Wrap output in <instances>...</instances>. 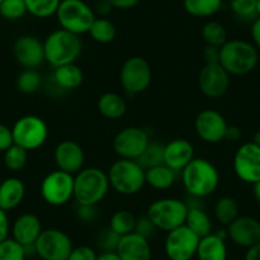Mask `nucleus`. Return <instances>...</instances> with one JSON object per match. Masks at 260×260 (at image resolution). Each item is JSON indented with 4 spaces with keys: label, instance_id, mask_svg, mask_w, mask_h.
I'll use <instances>...</instances> for the list:
<instances>
[{
    "label": "nucleus",
    "instance_id": "obj_1",
    "mask_svg": "<svg viewBox=\"0 0 260 260\" xmlns=\"http://www.w3.org/2000/svg\"><path fill=\"white\" fill-rule=\"evenodd\" d=\"M181 181L190 198L203 199L217 190L219 172L211 161L194 157L181 171Z\"/></svg>",
    "mask_w": 260,
    "mask_h": 260
},
{
    "label": "nucleus",
    "instance_id": "obj_2",
    "mask_svg": "<svg viewBox=\"0 0 260 260\" xmlns=\"http://www.w3.org/2000/svg\"><path fill=\"white\" fill-rule=\"evenodd\" d=\"M259 52L255 45L245 40H227L221 46L219 64L230 76H245L255 69Z\"/></svg>",
    "mask_w": 260,
    "mask_h": 260
},
{
    "label": "nucleus",
    "instance_id": "obj_3",
    "mask_svg": "<svg viewBox=\"0 0 260 260\" xmlns=\"http://www.w3.org/2000/svg\"><path fill=\"white\" fill-rule=\"evenodd\" d=\"M107 172L99 167H86L74 175V197L77 204L97 206L109 192Z\"/></svg>",
    "mask_w": 260,
    "mask_h": 260
},
{
    "label": "nucleus",
    "instance_id": "obj_4",
    "mask_svg": "<svg viewBox=\"0 0 260 260\" xmlns=\"http://www.w3.org/2000/svg\"><path fill=\"white\" fill-rule=\"evenodd\" d=\"M82 40L78 35L59 28L47 35L44 41L45 61L57 68L76 62L82 52Z\"/></svg>",
    "mask_w": 260,
    "mask_h": 260
},
{
    "label": "nucleus",
    "instance_id": "obj_5",
    "mask_svg": "<svg viewBox=\"0 0 260 260\" xmlns=\"http://www.w3.org/2000/svg\"><path fill=\"white\" fill-rule=\"evenodd\" d=\"M107 177L110 187L125 197L138 194L146 185V171L134 159L119 158L115 161L110 166Z\"/></svg>",
    "mask_w": 260,
    "mask_h": 260
},
{
    "label": "nucleus",
    "instance_id": "obj_6",
    "mask_svg": "<svg viewBox=\"0 0 260 260\" xmlns=\"http://www.w3.org/2000/svg\"><path fill=\"white\" fill-rule=\"evenodd\" d=\"M55 16L62 29L78 36L88 34L96 19L93 8L84 0H61Z\"/></svg>",
    "mask_w": 260,
    "mask_h": 260
},
{
    "label": "nucleus",
    "instance_id": "obj_7",
    "mask_svg": "<svg viewBox=\"0 0 260 260\" xmlns=\"http://www.w3.org/2000/svg\"><path fill=\"white\" fill-rule=\"evenodd\" d=\"M186 213V202L177 198H161L148 207L147 217L153 222L157 230L169 232L185 224Z\"/></svg>",
    "mask_w": 260,
    "mask_h": 260
},
{
    "label": "nucleus",
    "instance_id": "obj_8",
    "mask_svg": "<svg viewBox=\"0 0 260 260\" xmlns=\"http://www.w3.org/2000/svg\"><path fill=\"white\" fill-rule=\"evenodd\" d=\"M13 142L26 151L39 149L49 138V127L44 119L36 115H26L14 122L12 127Z\"/></svg>",
    "mask_w": 260,
    "mask_h": 260
},
{
    "label": "nucleus",
    "instance_id": "obj_9",
    "mask_svg": "<svg viewBox=\"0 0 260 260\" xmlns=\"http://www.w3.org/2000/svg\"><path fill=\"white\" fill-rule=\"evenodd\" d=\"M40 192L49 206H64L74 197V175L59 169L49 172L42 179Z\"/></svg>",
    "mask_w": 260,
    "mask_h": 260
},
{
    "label": "nucleus",
    "instance_id": "obj_10",
    "mask_svg": "<svg viewBox=\"0 0 260 260\" xmlns=\"http://www.w3.org/2000/svg\"><path fill=\"white\" fill-rule=\"evenodd\" d=\"M35 254L41 260H68L73 242L69 235L59 229H45L34 245Z\"/></svg>",
    "mask_w": 260,
    "mask_h": 260
},
{
    "label": "nucleus",
    "instance_id": "obj_11",
    "mask_svg": "<svg viewBox=\"0 0 260 260\" xmlns=\"http://www.w3.org/2000/svg\"><path fill=\"white\" fill-rule=\"evenodd\" d=\"M152 82V69L144 57L132 56L125 60L120 69V83L129 94L146 91Z\"/></svg>",
    "mask_w": 260,
    "mask_h": 260
},
{
    "label": "nucleus",
    "instance_id": "obj_12",
    "mask_svg": "<svg viewBox=\"0 0 260 260\" xmlns=\"http://www.w3.org/2000/svg\"><path fill=\"white\" fill-rule=\"evenodd\" d=\"M199 240L201 237L185 224L169 231L164 245L167 259L192 260L197 254Z\"/></svg>",
    "mask_w": 260,
    "mask_h": 260
},
{
    "label": "nucleus",
    "instance_id": "obj_13",
    "mask_svg": "<svg viewBox=\"0 0 260 260\" xmlns=\"http://www.w3.org/2000/svg\"><path fill=\"white\" fill-rule=\"evenodd\" d=\"M149 134L138 126H127L120 130L112 141V148L119 158L137 159L139 158L147 146L149 144Z\"/></svg>",
    "mask_w": 260,
    "mask_h": 260
},
{
    "label": "nucleus",
    "instance_id": "obj_14",
    "mask_svg": "<svg viewBox=\"0 0 260 260\" xmlns=\"http://www.w3.org/2000/svg\"><path fill=\"white\" fill-rule=\"evenodd\" d=\"M232 165L235 174L241 181L251 185L260 181V147L252 142L240 146Z\"/></svg>",
    "mask_w": 260,
    "mask_h": 260
},
{
    "label": "nucleus",
    "instance_id": "obj_15",
    "mask_svg": "<svg viewBox=\"0 0 260 260\" xmlns=\"http://www.w3.org/2000/svg\"><path fill=\"white\" fill-rule=\"evenodd\" d=\"M231 76L219 62L204 64L198 74V87L202 93L212 100L221 99L230 88Z\"/></svg>",
    "mask_w": 260,
    "mask_h": 260
},
{
    "label": "nucleus",
    "instance_id": "obj_16",
    "mask_svg": "<svg viewBox=\"0 0 260 260\" xmlns=\"http://www.w3.org/2000/svg\"><path fill=\"white\" fill-rule=\"evenodd\" d=\"M229 124L221 112L217 110H202L194 121L195 133L203 142L209 144L219 143L224 139Z\"/></svg>",
    "mask_w": 260,
    "mask_h": 260
},
{
    "label": "nucleus",
    "instance_id": "obj_17",
    "mask_svg": "<svg viewBox=\"0 0 260 260\" xmlns=\"http://www.w3.org/2000/svg\"><path fill=\"white\" fill-rule=\"evenodd\" d=\"M13 54L24 69H37L45 62L44 42L34 35H23L16 40Z\"/></svg>",
    "mask_w": 260,
    "mask_h": 260
},
{
    "label": "nucleus",
    "instance_id": "obj_18",
    "mask_svg": "<svg viewBox=\"0 0 260 260\" xmlns=\"http://www.w3.org/2000/svg\"><path fill=\"white\" fill-rule=\"evenodd\" d=\"M227 237L241 247L254 246L260 242V222L252 217H237L227 226Z\"/></svg>",
    "mask_w": 260,
    "mask_h": 260
},
{
    "label": "nucleus",
    "instance_id": "obj_19",
    "mask_svg": "<svg viewBox=\"0 0 260 260\" xmlns=\"http://www.w3.org/2000/svg\"><path fill=\"white\" fill-rule=\"evenodd\" d=\"M84 151L79 143L74 141H62L55 147L54 161L57 169L68 174L76 175L84 166Z\"/></svg>",
    "mask_w": 260,
    "mask_h": 260
},
{
    "label": "nucleus",
    "instance_id": "obj_20",
    "mask_svg": "<svg viewBox=\"0 0 260 260\" xmlns=\"http://www.w3.org/2000/svg\"><path fill=\"white\" fill-rule=\"evenodd\" d=\"M194 146L184 138L169 142L164 147V164L174 171H182L194 158Z\"/></svg>",
    "mask_w": 260,
    "mask_h": 260
},
{
    "label": "nucleus",
    "instance_id": "obj_21",
    "mask_svg": "<svg viewBox=\"0 0 260 260\" xmlns=\"http://www.w3.org/2000/svg\"><path fill=\"white\" fill-rule=\"evenodd\" d=\"M116 254L121 260H151V244L148 239L132 232L120 237Z\"/></svg>",
    "mask_w": 260,
    "mask_h": 260
},
{
    "label": "nucleus",
    "instance_id": "obj_22",
    "mask_svg": "<svg viewBox=\"0 0 260 260\" xmlns=\"http://www.w3.org/2000/svg\"><path fill=\"white\" fill-rule=\"evenodd\" d=\"M41 221L34 213H24L14 221L12 226V239L24 247L34 246L42 232Z\"/></svg>",
    "mask_w": 260,
    "mask_h": 260
},
{
    "label": "nucleus",
    "instance_id": "obj_23",
    "mask_svg": "<svg viewBox=\"0 0 260 260\" xmlns=\"http://www.w3.org/2000/svg\"><path fill=\"white\" fill-rule=\"evenodd\" d=\"M227 231L212 232L201 237L195 257L198 260H227L229 250L226 245Z\"/></svg>",
    "mask_w": 260,
    "mask_h": 260
},
{
    "label": "nucleus",
    "instance_id": "obj_24",
    "mask_svg": "<svg viewBox=\"0 0 260 260\" xmlns=\"http://www.w3.org/2000/svg\"><path fill=\"white\" fill-rule=\"evenodd\" d=\"M26 195V186L18 177H7L0 182V208L8 212L17 208Z\"/></svg>",
    "mask_w": 260,
    "mask_h": 260
},
{
    "label": "nucleus",
    "instance_id": "obj_25",
    "mask_svg": "<svg viewBox=\"0 0 260 260\" xmlns=\"http://www.w3.org/2000/svg\"><path fill=\"white\" fill-rule=\"evenodd\" d=\"M83 72L76 62L54 68V73H52V82L55 86L59 87L60 89H67V91L78 88L83 83Z\"/></svg>",
    "mask_w": 260,
    "mask_h": 260
},
{
    "label": "nucleus",
    "instance_id": "obj_26",
    "mask_svg": "<svg viewBox=\"0 0 260 260\" xmlns=\"http://www.w3.org/2000/svg\"><path fill=\"white\" fill-rule=\"evenodd\" d=\"M127 105L124 97L115 92H106L97 100V110L109 120H117L126 112Z\"/></svg>",
    "mask_w": 260,
    "mask_h": 260
},
{
    "label": "nucleus",
    "instance_id": "obj_27",
    "mask_svg": "<svg viewBox=\"0 0 260 260\" xmlns=\"http://www.w3.org/2000/svg\"><path fill=\"white\" fill-rule=\"evenodd\" d=\"M186 204L187 213L186 219H185V226L189 227L199 237H204L212 234V221L208 213L202 208V206H195L191 203Z\"/></svg>",
    "mask_w": 260,
    "mask_h": 260
},
{
    "label": "nucleus",
    "instance_id": "obj_28",
    "mask_svg": "<svg viewBox=\"0 0 260 260\" xmlns=\"http://www.w3.org/2000/svg\"><path fill=\"white\" fill-rule=\"evenodd\" d=\"M176 182V171L165 164L146 170V184L156 190H167Z\"/></svg>",
    "mask_w": 260,
    "mask_h": 260
},
{
    "label": "nucleus",
    "instance_id": "obj_29",
    "mask_svg": "<svg viewBox=\"0 0 260 260\" xmlns=\"http://www.w3.org/2000/svg\"><path fill=\"white\" fill-rule=\"evenodd\" d=\"M239 204H237L236 199L226 195V197H222L216 202L214 217H216L218 223L227 227L239 217Z\"/></svg>",
    "mask_w": 260,
    "mask_h": 260
},
{
    "label": "nucleus",
    "instance_id": "obj_30",
    "mask_svg": "<svg viewBox=\"0 0 260 260\" xmlns=\"http://www.w3.org/2000/svg\"><path fill=\"white\" fill-rule=\"evenodd\" d=\"M223 0H184V8L190 16L212 17L218 13L222 8Z\"/></svg>",
    "mask_w": 260,
    "mask_h": 260
},
{
    "label": "nucleus",
    "instance_id": "obj_31",
    "mask_svg": "<svg viewBox=\"0 0 260 260\" xmlns=\"http://www.w3.org/2000/svg\"><path fill=\"white\" fill-rule=\"evenodd\" d=\"M88 34L99 44H110L116 37V27L110 19L96 17Z\"/></svg>",
    "mask_w": 260,
    "mask_h": 260
},
{
    "label": "nucleus",
    "instance_id": "obj_32",
    "mask_svg": "<svg viewBox=\"0 0 260 260\" xmlns=\"http://www.w3.org/2000/svg\"><path fill=\"white\" fill-rule=\"evenodd\" d=\"M27 13L36 18H49L56 14L61 0H24Z\"/></svg>",
    "mask_w": 260,
    "mask_h": 260
},
{
    "label": "nucleus",
    "instance_id": "obj_33",
    "mask_svg": "<svg viewBox=\"0 0 260 260\" xmlns=\"http://www.w3.org/2000/svg\"><path fill=\"white\" fill-rule=\"evenodd\" d=\"M136 221L137 218L132 212L121 209V211H117L112 214L109 227L112 231L116 232L119 236H125V235L134 232Z\"/></svg>",
    "mask_w": 260,
    "mask_h": 260
},
{
    "label": "nucleus",
    "instance_id": "obj_34",
    "mask_svg": "<svg viewBox=\"0 0 260 260\" xmlns=\"http://www.w3.org/2000/svg\"><path fill=\"white\" fill-rule=\"evenodd\" d=\"M164 147L165 144L158 143V142H149L143 153L137 159L144 171L164 164Z\"/></svg>",
    "mask_w": 260,
    "mask_h": 260
},
{
    "label": "nucleus",
    "instance_id": "obj_35",
    "mask_svg": "<svg viewBox=\"0 0 260 260\" xmlns=\"http://www.w3.org/2000/svg\"><path fill=\"white\" fill-rule=\"evenodd\" d=\"M202 39L208 46L221 47L227 41L226 28L217 21H209L202 28Z\"/></svg>",
    "mask_w": 260,
    "mask_h": 260
},
{
    "label": "nucleus",
    "instance_id": "obj_36",
    "mask_svg": "<svg viewBox=\"0 0 260 260\" xmlns=\"http://www.w3.org/2000/svg\"><path fill=\"white\" fill-rule=\"evenodd\" d=\"M42 77L36 69H24L17 78V87L24 94H34L41 88Z\"/></svg>",
    "mask_w": 260,
    "mask_h": 260
},
{
    "label": "nucleus",
    "instance_id": "obj_37",
    "mask_svg": "<svg viewBox=\"0 0 260 260\" xmlns=\"http://www.w3.org/2000/svg\"><path fill=\"white\" fill-rule=\"evenodd\" d=\"M230 8L232 13L244 21H252L259 17L256 0H231Z\"/></svg>",
    "mask_w": 260,
    "mask_h": 260
},
{
    "label": "nucleus",
    "instance_id": "obj_38",
    "mask_svg": "<svg viewBox=\"0 0 260 260\" xmlns=\"http://www.w3.org/2000/svg\"><path fill=\"white\" fill-rule=\"evenodd\" d=\"M28 162V151L22 147L13 144L4 152V165L11 171H19Z\"/></svg>",
    "mask_w": 260,
    "mask_h": 260
},
{
    "label": "nucleus",
    "instance_id": "obj_39",
    "mask_svg": "<svg viewBox=\"0 0 260 260\" xmlns=\"http://www.w3.org/2000/svg\"><path fill=\"white\" fill-rule=\"evenodd\" d=\"M26 247L8 237L0 242V260H26Z\"/></svg>",
    "mask_w": 260,
    "mask_h": 260
},
{
    "label": "nucleus",
    "instance_id": "obj_40",
    "mask_svg": "<svg viewBox=\"0 0 260 260\" xmlns=\"http://www.w3.org/2000/svg\"><path fill=\"white\" fill-rule=\"evenodd\" d=\"M27 7L24 0H2L0 16L7 21H17L26 16Z\"/></svg>",
    "mask_w": 260,
    "mask_h": 260
},
{
    "label": "nucleus",
    "instance_id": "obj_41",
    "mask_svg": "<svg viewBox=\"0 0 260 260\" xmlns=\"http://www.w3.org/2000/svg\"><path fill=\"white\" fill-rule=\"evenodd\" d=\"M120 237L116 232L112 231L110 227L102 230L99 235V239H97V245H99L100 249L102 250V252L106 251H116V247L119 245Z\"/></svg>",
    "mask_w": 260,
    "mask_h": 260
},
{
    "label": "nucleus",
    "instance_id": "obj_42",
    "mask_svg": "<svg viewBox=\"0 0 260 260\" xmlns=\"http://www.w3.org/2000/svg\"><path fill=\"white\" fill-rule=\"evenodd\" d=\"M157 229L153 224V222L148 218L147 216L141 217V218H137L136 221V227H134V232L141 236L146 237V239L149 240V237L153 236L156 234Z\"/></svg>",
    "mask_w": 260,
    "mask_h": 260
},
{
    "label": "nucleus",
    "instance_id": "obj_43",
    "mask_svg": "<svg viewBox=\"0 0 260 260\" xmlns=\"http://www.w3.org/2000/svg\"><path fill=\"white\" fill-rule=\"evenodd\" d=\"M99 254L96 250L87 245H81V246L73 247L68 260H97Z\"/></svg>",
    "mask_w": 260,
    "mask_h": 260
},
{
    "label": "nucleus",
    "instance_id": "obj_44",
    "mask_svg": "<svg viewBox=\"0 0 260 260\" xmlns=\"http://www.w3.org/2000/svg\"><path fill=\"white\" fill-rule=\"evenodd\" d=\"M76 214L78 219H81L84 223L93 222L97 218L96 206H81V204H78V208L76 209Z\"/></svg>",
    "mask_w": 260,
    "mask_h": 260
},
{
    "label": "nucleus",
    "instance_id": "obj_45",
    "mask_svg": "<svg viewBox=\"0 0 260 260\" xmlns=\"http://www.w3.org/2000/svg\"><path fill=\"white\" fill-rule=\"evenodd\" d=\"M14 144L13 134H12V127L7 125L0 124V152H6Z\"/></svg>",
    "mask_w": 260,
    "mask_h": 260
},
{
    "label": "nucleus",
    "instance_id": "obj_46",
    "mask_svg": "<svg viewBox=\"0 0 260 260\" xmlns=\"http://www.w3.org/2000/svg\"><path fill=\"white\" fill-rule=\"evenodd\" d=\"M114 7L111 6L109 0H96V4H94L93 12L96 14V17H101V18H106L110 13L112 12Z\"/></svg>",
    "mask_w": 260,
    "mask_h": 260
},
{
    "label": "nucleus",
    "instance_id": "obj_47",
    "mask_svg": "<svg viewBox=\"0 0 260 260\" xmlns=\"http://www.w3.org/2000/svg\"><path fill=\"white\" fill-rule=\"evenodd\" d=\"M9 230H11V226H9L8 214L6 211L0 208V242L8 239Z\"/></svg>",
    "mask_w": 260,
    "mask_h": 260
},
{
    "label": "nucleus",
    "instance_id": "obj_48",
    "mask_svg": "<svg viewBox=\"0 0 260 260\" xmlns=\"http://www.w3.org/2000/svg\"><path fill=\"white\" fill-rule=\"evenodd\" d=\"M219 52H221V47L216 46H208L207 45L206 49L203 51L204 60L206 64H211V62H219Z\"/></svg>",
    "mask_w": 260,
    "mask_h": 260
},
{
    "label": "nucleus",
    "instance_id": "obj_49",
    "mask_svg": "<svg viewBox=\"0 0 260 260\" xmlns=\"http://www.w3.org/2000/svg\"><path fill=\"white\" fill-rule=\"evenodd\" d=\"M111 6L115 9H122V11H126V9H132L136 6H138V3L141 0H109Z\"/></svg>",
    "mask_w": 260,
    "mask_h": 260
},
{
    "label": "nucleus",
    "instance_id": "obj_50",
    "mask_svg": "<svg viewBox=\"0 0 260 260\" xmlns=\"http://www.w3.org/2000/svg\"><path fill=\"white\" fill-rule=\"evenodd\" d=\"M242 133L241 130H240V127L237 126H234V125H229L227 126V130H226V134H224V139L229 142H237L240 141V138H241Z\"/></svg>",
    "mask_w": 260,
    "mask_h": 260
},
{
    "label": "nucleus",
    "instance_id": "obj_51",
    "mask_svg": "<svg viewBox=\"0 0 260 260\" xmlns=\"http://www.w3.org/2000/svg\"><path fill=\"white\" fill-rule=\"evenodd\" d=\"M251 37H252V41H254L255 47H259L260 49V16L252 22Z\"/></svg>",
    "mask_w": 260,
    "mask_h": 260
},
{
    "label": "nucleus",
    "instance_id": "obj_52",
    "mask_svg": "<svg viewBox=\"0 0 260 260\" xmlns=\"http://www.w3.org/2000/svg\"><path fill=\"white\" fill-rule=\"evenodd\" d=\"M245 260H260V242L247 249Z\"/></svg>",
    "mask_w": 260,
    "mask_h": 260
},
{
    "label": "nucleus",
    "instance_id": "obj_53",
    "mask_svg": "<svg viewBox=\"0 0 260 260\" xmlns=\"http://www.w3.org/2000/svg\"><path fill=\"white\" fill-rule=\"evenodd\" d=\"M97 260H121L119 255L116 254V251H106L99 254Z\"/></svg>",
    "mask_w": 260,
    "mask_h": 260
},
{
    "label": "nucleus",
    "instance_id": "obj_54",
    "mask_svg": "<svg viewBox=\"0 0 260 260\" xmlns=\"http://www.w3.org/2000/svg\"><path fill=\"white\" fill-rule=\"evenodd\" d=\"M252 190H254L255 199H256V201L260 203V181L255 182V184L252 185Z\"/></svg>",
    "mask_w": 260,
    "mask_h": 260
},
{
    "label": "nucleus",
    "instance_id": "obj_55",
    "mask_svg": "<svg viewBox=\"0 0 260 260\" xmlns=\"http://www.w3.org/2000/svg\"><path fill=\"white\" fill-rule=\"evenodd\" d=\"M252 143L254 144H256L257 147H260V129L257 130L256 133L254 134V137H252Z\"/></svg>",
    "mask_w": 260,
    "mask_h": 260
},
{
    "label": "nucleus",
    "instance_id": "obj_56",
    "mask_svg": "<svg viewBox=\"0 0 260 260\" xmlns=\"http://www.w3.org/2000/svg\"><path fill=\"white\" fill-rule=\"evenodd\" d=\"M257 2V12H259V16H260V0H256Z\"/></svg>",
    "mask_w": 260,
    "mask_h": 260
},
{
    "label": "nucleus",
    "instance_id": "obj_57",
    "mask_svg": "<svg viewBox=\"0 0 260 260\" xmlns=\"http://www.w3.org/2000/svg\"><path fill=\"white\" fill-rule=\"evenodd\" d=\"M0 3H2V0H0Z\"/></svg>",
    "mask_w": 260,
    "mask_h": 260
}]
</instances>
